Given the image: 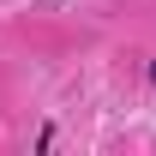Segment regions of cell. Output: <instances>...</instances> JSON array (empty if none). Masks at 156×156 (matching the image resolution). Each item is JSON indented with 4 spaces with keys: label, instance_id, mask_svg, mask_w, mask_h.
I'll list each match as a JSON object with an SVG mask.
<instances>
[{
    "label": "cell",
    "instance_id": "obj_1",
    "mask_svg": "<svg viewBox=\"0 0 156 156\" xmlns=\"http://www.w3.org/2000/svg\"><path fill=\"white\" fill-rule=\"evenodd\" d=\"M144 78H150V90H156V60H150V66H144Z\"/></svg>",
    "mask_w": 156,
    "mask_h": 156
},
{
    "label": "cell",
    "instance_id": "obj_2",
    "mask_svg": "<svg viewBox=\"0 0 156 156\" xmlns=\"http://www.w3.org/2000/svg\"><path fill=\"white\" fill-rule=\"evenodd\" d=\"M36 6H60V0H36Z\"/></svg>",
    "mask_w": 156,
    "mask_h": 156
}]
</instances>
